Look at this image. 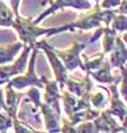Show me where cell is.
I'll return each mask as SVG.
<instances>
[{
  "label": "cell",
  "instance_id": "cb8c5ba5",
  "mask_svg": "<svg viewBox=\"0 0 127 133\" xmlns=\"http://www.w3.org/2000/svg\"><path fill=\"white\" fill-rule=\"evenodd\" d=\"M13 128H14L15 132H38L37 129H33L29 125L22 123L18 118H14L13 119Z\"/></svg>",
  "mask_w": 127,
  "mask_h": 133
},
{
  "label": "cell",
  "instance_id": "8fae6325",
  "mask_svg": "<svg viewBox=\"0 0 127 133\" xmlns=\"http://www.w3.org/2000/svg\"><path fill=\"white\" fill-rule=\"evenodd\" d=\"M111 70H112V65H111L109 60H104L99 69H97L94 71L88 72V74L90 75V77L93 80H95V81L99 82V84H107V85L119 84L122 76L121 75L119 76H113V74H112Z\"/></svg>",
  "mask_w": 127,
  "mask_h": 133
},
{
  "label": "cell",
  "instance_id": "f546056e",
  "mask_svg": "<svg viewBox=\"0 0 127 133\" xmlns=\"http://www.w3.org/2000/svg\"><path fill=\"white\" fill-rule=\"evenodd\" d=\"M7 109V103H5V95H4V89L0 88V110Z\"/></svg>",
  "mask_w": 127,
  "mask_h": 133
},
{
  "label": "cell",
  "instance_id": "277c9868",
  "mask_svg": "<svg viewBox=\"0 0 127 133\" xmlns=\"http://www.w3.org/2000/svg\"><path fill=\"white\" fill-rule=\"evenodd\" d=\"M34 47H37L38 50H42L47 57V60L50 62V66L52 69V72L55 75V80L59 82V86L60 89L63 90L65 89V84L66 80L69 77V70L66 69V66L63 65V62L61 61V58L57 56V53L53 51V47L51 44H48L45 39L41 41H37Z\"/></svg>",
  "mask_w": 127,
  "mask_h": 133
},
{
  "label": "cell",
  "instance_id": "d6986e66",
  "mask_svg": "<svg viewBox=\"0 0 127 133\" xmlns=\"http://www.w3.org/2000/svg\"><path fill=\"white\" fill-rule=\"evenodd\" d=\"M15 19V13L10 5L0 0V27H11Z\"/></svg>",
  "mask_w": 127,
  "mask_h": 133
},
{
  "label": "cell",
  "instance_id": "ffe728a7",
  "mask_svg": "<svg viewBox=\"0 0 127 133\" xmlns=\"http://www.w3.org/2000/svg\"><path fill=\"white\" fill-rule=\"evenodd\" d=\"M84 58V66H85V72H90V71H94L97 69H99L102 66L103 61L106 60V53L102 52V53H98L97 56L89 58L86 56H81Z\"/></svg>",
  "mask_w": 127,
  "mask_h": 133
},
{
  "label": "cell",
  "instance_id": "9c48e42d",
  "mask_svg": "<svg viewBox=\"0 0 127 133\" xmlns=\"http://www.w3.org/2000/svg\"><path fill=\"white\" fill-rule=\"evenodd\" d=\"M93 123L97 128V132H127L126 128L123 125H119L107 109H103L100 114L93 119Z\"/></svg>",
  "mask_w": 127,
  "mask_h": 133
},
{
  "label": "cell",
  "instance_id": "603a6c76",
  "mask_svg": "<svg viewBox=\"0 0 127 133\" xmlns=\"http://www.w3.org/2000/svg\"><path fill=\"white\" fill-rule=\"evenodd\" d=\"M13 127V118L5 110H0V132H7Z\"/></svg>",
  "mask_w": 127,
  "mask_h": 133
},
{
  "label": "cell",
  "instance_id": "7c38bea8",
  "mask_svg": "<svg viewBox=\"0 0 127 133\" xmlns=\"http://www.w3.org/2000/svg\"><path fill=\"white\" fill-rule=\"evenodd\" d=\"M61 89L59 86V82L56 80H46L45 82V95H43V102L52 107L56 112L61 114L60 108V100H61Z\"/></svg>",
  "mask_w": 127,
  "mask_h": 133
},
{
  "label": "cell",
  "instance_id": "8992f818",
  "mask_svg": "<svg viewBox=\"0 0 127 133\" xmlns=\"http://www.w3.org/2000/svg\"><path fill=\"white\" fill-rule=\"evenodd\" d=\"M88 43H79L74 42L71 44V47L66 48V50H59L53 47V51L57 53V56L61 58L63 65L66 66V69L69 71H74L76 67H80L83 71H85L84 61L81 57V52L86 48Z\"/></svg>",
  "mask_w": 127,
  "mask_h": 133
},
{
  "label": "cell",
  "instance_id": "5b68a950",
  "mask_svg": "<svg viewBox=\"0 0 127 133\" xmlns=\"http://www.w3.org/2000/svg\"><path fill=\"white\" fill-rule=\"evenodd\" d=\"M33 50V47L24 44L22 53L19 55V57L17 60H14L13 62H10V65H0V85L5 84L10 80L11 77L23 74L26 67L28 66V58L31 56V52Z\"/></svg>",
  "mask_w": 127,
  "mask_h": 133
},
{
  "label": "cell",
  "instance_id": "4fadbf2b",
  "mask_svg": "<svg viewBox=\"0 0 127 133\" xmlns=\"http://www.w3.org/2000/svg\"><path fill=\"white\" fill-rule=\"evenodd\" d=\"M65 86L67 88V90L70 92H73L78 98H80V96H83L85 94L92 92L93 88H94V84L92 81L90 75L86 72V75L84 76L83 80H76L74 77H70V76H69L67 80H66Z\"/></svg>",
  "mask_w": 127,
  "mask_h": 133
},
{
  "label": "cell",
  "instance_id": "484cf974",
  "mask_svg": "<svg viewBox=\"0 0 127 133\" xmlns=\"http://www.w3.org/2000/svg\"><path fill=\"white\" fill-rule=\"evenodd\" d=\"M121 0H103L99 5L102 9H116L117 6H119Z\"/></svg>",
  "mask_w": 127,
  "mask_h": 133
},
{
  "label": "cell",
  "instance_id": "ba28073f",
  "mask_svg": "<svg viewBox=\"0 0 127 133\" xmlns=\"http://www.w3.org/2000/svg\"><path fill=\"white\" fill-rule=\"evenodd\" d=\"M109 109H107L113 117H117L122 125L127 129V105L125 104V100H121L119 96V89L118 84H111L109 85Z\"/></svg>",
  "mask_w": 127,
  "mask_h": 133
},
{
  "label": "cell",
  "instance_id": "1f68e13d",
  "mask_svg": "<svg viewBox=\"0 0 127 133\" xmlns=\"http://www.w3.org/2000/svg\"><path fill=\"white\" fill-rule=\"evenodd\" d=\"M121 37H122V39L125 41V43L127 44V32H123V33H121Z\"/></svg>",
  "mask_w": 127,
  "mask_h": 133
},
{
  "label": "cell",
  "instance_id": "4316f807",
  "mask_svg": "<svg viewBox=\"0 0 127 133\" xmlns=\"http://www.w3.org/2000/svg\"><path fill=\"white\" fill-rule=\"evenodd\" d=\"M62 124H61V132H76V125L73 124L69 119L62 118Z\"/></svg>",
  "mask_w": 127,
  "mask_h": 133
},
{
  "label": "cell",
  "instance_id": "7402d4cb",
  "mask_svg": "<svg viewBox=\"0 0 127 133\" xmlns=\"http://www.w3.org/2000/svg\"><path fill=\"white\" fill-rule=\"evenodd\" d=\"M121 70V86L118 88L119 89V95L122 96V99L125 100V103H127V63H125L123 66L119 67Z\"/></svg>",
  "mask_w": 127,
  "mask_h": 133
},
{
  "label": "cell",
  "instance_id": "6da1fadb",
  "mask_svg": "<svg viewBox=\"0 0 127 133\" xmlns=\"http://www.w3.org/2000/svg\"><path fill=\"white\" fill-rule=\"evenodd\" d=\"M11 28L18 33V37L24 44H28L31 47H34L36 42L40 37L42 36H53V34H59L63 32H74L75 27L73 23L69 24H63L60 27H52V28H43L40 27L38 24H36L32 21V18H23L21 14L15 17L14 23L11 25Z\"/></svg>",
  "mask_w": 127,
  "mask_h": 133
},
{
  "label": "cell",
  "instance_id": "f1b7e54d",
  "mask_svg": "<svg viewBox=\"0 0 127 133\" xmlns=\"http://www.w3.org/2000/svg\"><path fill=\"white\" fill-rule=\"evenodd\" d=\"M10 1V6L13 11L15 13V17L19 15V5H21V1L22 0H9Z\"/></svg>",
  "mask_w": 127,
  "mask_h": 133
},
{
  "label": "cell",
  "instance_id": "d6a6232c",
  "mask_svg": "<svg viewBox=\"0 0 127 133\" xmlns=\"http://www.w3.org/2000/svg\"><path fill=\"white\" fill-rule=\"evenodd\" d=\"M95 3H97V4H99V1H100V0H94Z\"/></svg>",
  "mask_w": 127,
  "mask_h": 133
},
{
  "label": "cell",
  "instance_id": "44dd1931",
  "mask_svg": "<svg viewBox=\"0 0 127 133\" xmlns=\"http://www.w3.org/2000/svg\"><path fill=\"white\" fill-rule=\"evenodd\" d=\"M117 33H123L127 32V15L126 14H121L117 13L115 15V18L112 19L111 24H109Z\"/></svg>",
  "mask_w": 127,
  "mask_h": 133
},
{
  "label": "cell",
  "instance_id": "83f0119b",
  "mask_svg": "<svg viewBox=\"0 0 127 133\" xmlns=\"http://www.w3.org/2000/svg\"><path fill=\"white\" fill-rule=\"evenodd\" d=\"M104 28H106V25H104V27H103V25H102V27H98V28H97V32H95L94 34L92 36V38L89 39V42H88V43L90 44V43H94L95 41H98V39H99V38L103 36V33H104Z\"/></svg>",
  "mask_w": 127,
  "mask_h": 133
},
{
  "label": "cell",
  "instance_id": "7a4b0ae2",
  "mask_svg": "<svg viewBox=\"0 0 127 133\" xmlns=\"http://www.w3.org/2000/svg\"><path fill=\"white\" fill-rule=\"evenodd\" d=\"M117 13V9H102L100 5L95 3L94 6L88 9L86 13L80 14L79 18L73 22V25L75 27V29L80 31H90L93 28L102 27V23L104 25H109Z\"/></svg>",
  "mask_w": 127,
  "mask_h": 133
},
{
  "label": "cell",
  "instance_id": "d4e9b609",
  "mask_svg": "<svg viewBox=\"0 0 127 133\" xmlns=\"http://www.w3.org/2000/svg\"><path fill=\"white\" fill-rule=\"evenodd\" d=\"M76 132H97L93 121H85L76 124Z\"/></svg>",
  "mask_w": 127,
  "mask_h": 133
},
{
  "label": "cell",
  "instance_id": "e0dca14e",
  "mask_svg": "<svg viewBox=\"0 0 127 133\" xmlns=\"http://www.w3.org/2000/svg\"><path fill=\"white\" fill-rule=\"evenodd\" d=\"M109 96H111V92L107 88L98 86L95 92H90L92 108H95L98 110H103L106 108V105L109 103Z\"/></svg>",
  "mask_w": 127,
  "mask_h": 133
},
{
  "label": "cell",
  "instance_id": "5bb4252c",
  "mask_svg": "<svg viewBox=\"0 0 127 133\" xmlns=\"http://www.w3.org/2000/svg\"><path fill=\"white\" fill-rule=\"evenodd\" d=\"M26 94L21 92V90H15L14 88H11L10 85L7 84L5 88V103H7V109L5 112L10 115L11 118H17L18 115V108H19V103L24 98Z\"/></svg>",
  "mask_w": 127,
  "mask_h": 133
},
{
  "label": "cell",
  "instance_id": "9a60e30c",
  "mask_svg": "<svg viewBox=\"0 0 127 133\" xmlns=\"http://www.w3.org/2000/svg\"><path fill=\"white\" fill-rule=\"evenodd\" d=\"M109 62H111L113 69H119L121 66L127 63V44L119 34L117 36L115 48L111 51Z\"/></svg>",
  "mask_w": 127,
  "mask_h": 133
},
{
  "label": "cell",
  "instance_id": "ac0fdd59",
  "mask_svg": "<svg viewBox=\"0 0 127 133\" xmlns=\"http://www.w3.org/2000/svg\"><path fill=\"white\" fill-rule=\"evenodd\" d=\"M117 33L111 25H106L104 28V33H103V41H102V46H103V52L104 53H111V51L115 48L117 39Z\"/></svg>",
  "mask_w": 127,
  "mask_h": 133
},
{
  "label": "cell",
  "instance_id": "3957f363",
  "mask_svg": "<svg viewBox=\"0 0 127 133\" xmlns=\"http://www.w3.org/2000/svg\"><path fill=\"white\" fill-rule=\"evenodd\" d=\"M38 48L33 47L31 52V57L28 62V70L26 74H19L14 77H11L9 81L7 82L8 85H10L11 88H14L15 90H23L26 88H31V86H37L40 89H45V82L47 80L46 76L38 77L36 74V58L38 55Z\"/></svg>",
  "mask_w": 127,
  "mask_h": 133
},
{
  "label": "cell",
  "instance_id": "52a82bcc",
  "mask_svg": "<svg viewBox=\"0 0 127 133\" xmlns=\"http://www.w3.org/2000/svg\"><path fill=\"white\" fill-rule=\"evenodd\" d=\"M48 4H50V6L45 11H42L36 19H33L36 24H40L48 15L56 13L57 10L65 9V8H74L78 10H88L92 8V4L88 0H50Z\"/></svg>",
  "mask_w": 127,
  "mask_h": 133
},
{
  "label": "cell",
  "instance_id": "30bf717a",
  "mask_svg": "<svg viewBox=\"0 0 127 133\" xmlns=\"http://www.w3.org/2000/svg\"><path fill=\"white\" fill-rule=\"evenodd\" d=\"M40 112L42 114L45 127L47 132H61V124H62V118L61 114L56 112L52 107H50L48 104L42 102L40 107Z\"/></svg>",
  "mask_w": 127,
  "mask_h": 133
},
{
  "label": "cell",
  "instance_id": "4dcf8cb0",
  "mask_svg": "<svg viewBox=\"0 0 127 133\" xmlns=\"http://www.w3.org/2000/svg\"><path fill=\"white\" fill-rule=\"evenodd\" d=\"M117 10L121 14H126L127 15V0H121V4H119Z\"/></svg>",
  "mask_w": 127,
  "mask_h": 133
},
{
  "label": "cell",
  "instance_id": "2e32d148",
  "mask_svg": "<svg viewBox=\"0 0 127 133\" xmlns=\"http://www.w3.org/2000/svg\"><path fill=\"white\" fill-rule=\"evenodd\" d=\"M24 43L23 42H14L5 47H0V65L10 63L15 60V56L23 50Z\"/></svg>",
  "mask_w": 127,
  "mask_h": 133
}]
</instances>
